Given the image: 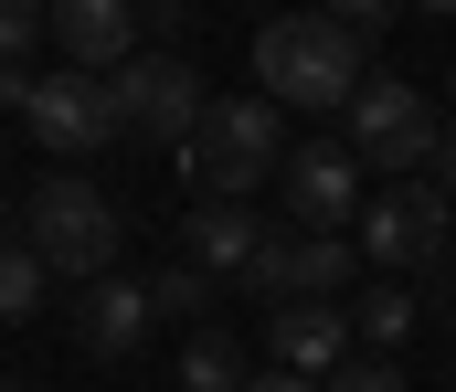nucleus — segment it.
Instances as JSON below:
<instances>
[{"label":"nucleus","mask_w":456,"mask_h":392,"mask_svg":"<svg viewBox=\"0 0 456 392\" xmlns=\"http://www.w3.org/2000/svg\"><path fill=\"white\" fill-rule=\"evenodd\" d=\"M446 85H456V75H446Z\"/></svg>","instance_id":"nucleus-27"},{"label":"nucleus","mask_w":456,"mask_h":392,"mask_svg":"<svg viewBox=\"0 0 456 392\" xmlns=\"http://www.w3.org/2000/svg\"><path fill=\"white\" fill-rule=\"evenodd\" d=\"M0 392H32V382H0Z\"/></svg>","instance_id":"nucleus-26"},{"label":"nucleus","mask_w":456,"mask_h":392,"mask_svg":"<svg viewBox=\"0 0 456 392\" xmlns=\"http://www.w3.org/2000/svg\"><path fill=\"white\" fill-rule=\"evenodd\" d=\"M32 85H43V75H21V53H0V117H21V107H32Z\"/></svg>","instance_id":"nucleus-21"},{"label":"nucleus","mask_w":456,"mask_h":392,"mask_svg":"<svg viewBox=\"0 0 456 392\" xmlns=\"http://www.w3.org/2000/svg\"><path fill=\"white\" fill-rule=\"evenodd\" d=\"M436 180H446V191H456V128H446V148H436Z\"/></svg>","instance_id":"nucleus-24"},{"label":"nucleus","mask_w":456,"mask_h":392,"mask_svg":"<svg viewBox=\"0 0 456 392\" xmlns=\"http://www.w3.org/2000/svg\"><path fill=\"white\" fill-rule=\"evenodd\" d=\"M330 11H340V21L361 32V43H382V32H393V21H403L414 0H330Z\"/></svg>","instance_id":"nucleus-19"},{"label":"nucleus","mask_w":456,"mask_h":392,"mask_svg":"<svg viewBox=\"0 0 456 392\" xmlns=\"http://www.w3.org/2000/svg\"><path fill=\"white\" fill-rule=\"evenodd\" d=\"M244 392H330V382H319V372H297V361H276V372H255Z\"/></svg>","instance_id":"nucleus-22"},{"label":"nucleus","mask_w":456,"mask_h":392,"mask_svg":"<svg viewBox=\"0 0 456 392\" xmlns=\"http://www.w3.org/2000/svg\"><path fill=\"white\" fill-rule=\"evenodd\" d=\"M350 265H361V244L308 234V223H297V234H265V255L244 265V286H255V297H276V308H287V297H340Z\"/></svg>","instance_id":"nucleus-8"},{"label":"nucleus","mask_w":456,"mask_h":392,"mask_svg":"<svg viewBox=\"0 0 456 392\" xmlns=\"http://www.w3.org/2000/svg\"><path fill=\"white\" fill-rule=\"evenodd\" d=\"M350 329H361V340H371V350H393V340H403V329H414V297H403V286H371V297H361V308H350Z\"/></svg>","instance_id":"nucleus-16"},{"label":"nucleus","mask_w":456,"mask_h":392,"mask_svg":"<svg viewBox=\"0 0 456 392\" xmlns=\"http://www.w3.org/2000/svg\"><path fill=\"white\" fill-rule=\"evenodd\" d=\"M149 318H159V297H149L138 276H96V286H86V350H96V361H127V350L149 340Z\"/></svg>","instance_id":"nucleus-12"},{"label":"nucleus","mask_w":456,"mask_h":392,"mask_svg":"<svg viewBox=\"0 0 456 392\" xmlns=\"http://www.w3.org/2000/svg\"><path fill=\"white\" fill-rule=\"evenodd\" d=\"M414 11H456V0H414Z\"/></svg>","instance_id":"nucleus-25"},{"label":"nucleus","mask_w":456,"mask_h":392,"mask_svg":"<svg viewBox=\"0 0 456 392\" xmlns=\"http://www.w3.org/2000/svg\"><path fill=\"white\" fill-rule=\"evenodd\" d=\"M330 392H403V372H393V361H340Z\"/></svg>","instance_id":"nucleus-20"},{"label":"nucleus","mask_w":456,"mask_h":392,"mask_svg":"<svg viewBox=\"0 0 456 392\" xmlns=\"http://www.w3.org/2000/svg\"><path fill=\"white\" fill-rule=\"evenodd\" d=\"M181 159H191V191H202V202H244V191H265V180L287 170L276 96H213L202 128L181 138Z\"/></svg>","instance_id":"nucleus-2"},{"label":"nucleus","mask_w":456,"mask_h":392,"mask_svg":"<svg viewBox=\"0 0 456 392\" xmlns=\"http://www.w3.org/2000/svg\"><path fill=\"white\" fill-rule=\"evenodd\" d=\"M138 11H149V32H181L191 21V0H138Z\"/></svg>","instance_id":"nucleus-23"},{"label":"nucleus","mask_w":456,"mask_h":392,"mask_svg":"<svg viewBox=\"0 0 456 392\" xmlns=\"http://www.w3.org/2000/svg\"><path fill=\"white\" fill-rule=\"evenodd\" d=\"M181 255L213 265V276H244V265L265 255V223L244 212V202H191V223H181Z\"/></svg>","instance_id":"nucleus-13"},{"label":"nucleus","mask_w":456,"mask_h":392,"mask_svg":"<svg viewBox=\"0 0 456 392\" xmlns=\"http://www.w3.org/2000/svg\"><path fill=\"white\" fill-rule=\"evenodd\" d=\"M32 32H53V0H0V53H32Z\"/></svg>","instance_id":"nucleus-18"},{"label":"nucleus","mask_w":456,"mask_h":392,"mask_svg":"<svg viewBox=\"0 0 456 392\" xmlns=\"http://www.w3.org/2000/svg\"><path fill=\"white\" fill-rule=\"evenodd\" d=\"M350 148H361L371 170H436V148H446L436 96L403 85V75H371V85L350 96Z\"/></svg>","instance_id":"nucleus-5"},{"label":"nucleus","mask_w":456,"mask_h":392,"mask_svg":"<svg viewBox=\"0 0 456 392\" xmlns=\"http://www.w3.org/2000/svg\"><path fill=\"white\" fill-rule=\"evenodd\" d=\"M21 117H32V138H43L53 159H96L107 138H127V128H117V75H96V64H64V75H43Z\"/></svg>","instance_id":"nucleus-7"},{"label":"nucleus","mask_w":456,"mask_h":392,"mask_svg":"<svg viewBox=\"0 0 456 392\" xmlns=\"http://www.w3.org/2000/svg\"><path fill=\"white\" fill-rule=\"evenodd\" d=\"M43 286H53V265L32 255V234H0V329H21L43 308Z\"/></svg>","instance_id":"nucleus-15"},{"label":"nucleus","mask_w":456,"mask_h":392,"mask_svg":"<svg viewBox=\"0 0 456 392\" xmlns=\"http://www.w3.org/2000/svg\"><path fill=\"white\" fill-rule=\"evenodd\" d=\"M138 32H149L138 0H53V43H64L75 64H96V75H117V64L138 53Z\"/></svg>","instance_id":"nucleus-10"},{"label":"nucleus","mask_w":456,"mask_h":392,"mask_svg":"<svg viewBox=\"0 0 456 392\" xmlns=\"http://www.w3.org/2000/svg\"><path fill=\"white\" fill-rule=\"evenodd\" d=\"M255 85L287 107H350L361 96V32L340 11H287L255 32Z\"/></svg>","instance_id":"nucleus-1"},{"label":"nucleus","mask_w":456,"mask_h":392,"mask_svg":"<svg viewBox=\"0 0 456 392\" xmlns=\"http://www.w3.org/2000/svg\"><path fill=\"white\" fill-rule=\"evenodd\" d=\"M32 255L53 265V276H75V286H96V276H117V244H127V223H117V202L86 180V170H53L43 191H32Z\"/></svg>","instance_id":"nucleus-3"},{"label":"nucleus","mask_w":456,"mask_h":392,"mask_svg":"<svg viewBox=\"0 0 456 392\" xmlns=\"http://www.w3.org/2000/svg\"><path fill=\"white\" fill-rule=\"evenodd\" d=\"M265 340H276V361H297V372H319V382H330V372L350 361V340H361V329H350L330 297H287Z\"/></svg>","instance_id":"nucleus-11"},{"label":"nucleus","mask_w":456,"mask_h":392,"mask_svg":"<svg viewBox=\"0 0 456 392\" xmlns=\"http://www.w3.org/2000/svg\"><path fill=\"white\" fill-rule=\"evenodd\" d=\"M244 350H233V329H191L181 340V392H244Z\"/></svg>","instance_id":"nucleus-14"},{"label":"nucleus","mask_w":456,"mask_h":392,"mask_svg":"<svg viewBox=\"0 0 456 392\" xmlns=\"http://www.w3.org/2000/svg\"><path fill=\"white\" fill-rule=\"evenodd\" d=\"M456 234V191L436 180V170H403L371 212H361V255L382 265V276H414V265H436Z\"/></svg>","instance_id":"nucleus-4"},{"label":"nucleus","mask_w":456,"mask_h":392,"mask_svg":"<svg viewBox=\"0 0 456 392\" xmlns=\"http://www.w3.org/2000/svg\"><path fill=\"white\" fill-rule=\"evenodd\" d=\"M276 191H287V223H308V234H340L350 212H361V170H350V148H330V138L287 148Z\"/></svg>","instance_id":"nucleus-9"},{"label":"nucleus","mask_w":456,"mask_h":392,"mask_svg":"<svg viewBox=\"0 0 456 392\" xmlns=\"http://www.w3.org/2000/svg\"><path fill=\"white\" fill-rule=\"evenodd\" d=\"M149 297H159V318H202V297H213V265H159V276H149Z\"/></svg>","instance_id":"nucleus-17"},{"label":"nucleus","mask_w":456,"mask_h":392,"mask_svg":"<svg viewBox=\"0 0 456 392\" xmlns=\"http://www.w3.org/2000/svg\"><path fill=\"white\" fill-rule=\"evenodd\" d=\"M202 75L181 64V53H127L117 64V128L127 138H149V148H181V138L202 128Z\"/></svg>","instance_id":"nucleus-6"}]
</instances>
